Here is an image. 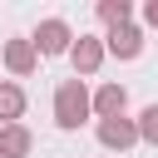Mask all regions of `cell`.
<instances>
[{
	"mask_svg": "<svg viewBox=\"0 0 158 158\" xmlns=\"http://www.w3.org/2000/svg\"><path fill=\"white\" fill-rule=\"evenodd\" d=\"M89 118H94L89 84H84V79H59V89H54V123H59L64 133H74V128H84Z\"/></svg>",
	"mask_w": 158,
	"mask_h": 158,
	"instance_id": "obj_1",
	"label": "cell"
},
{
	"mask_svg": "<svg viewBox=\"0 0 158 158\" xmlns=\"http://www.w3.org/2000/svg\"><path fill=\"white\" fill-rule=\"evenodd\" d=\"M30 44H35V54H40V59H54V54H69V44H74V30H69V20L49 15V20H40V25H35Z\"/></svg>",
	"mask_w": 158,
	"mask_h": 158,
	"instance_id": "obj_2",
	"label": "cell"
},
{
	"mask_svg": "<svg viewBox=\"0 0 158 158\" xmlns=\"http://www.w3.org/2000/svg\"><path fill=\"white\" fill-rule=\"evenodd\" d=\"M104 40L99 35H74V44H69V64H74V79H89V74H99V64H104Z\"/></svg>",
	"mask_w": 158,
	"mask_h": 158,
	"instance_id": "obj_3",
	"label": "cell"
},
{
	"mask_svg": "<svg viewBox=\"0 0 158 158\" xmlns=\"http://www.w3.org/2000/svg\"><path fill=\"white\" fill-rule=\"evenodd\" d=\"M0 69H10L15 79H30V74L40 69V54H35V44H30L25 35L5 40V44H0Z\"/></svg>",
	"mask_w": 158,
	"mask_h": 158,
	"instance_id": "obj_4",
	"label": "cell"
},
{
	"mask_svg": "<svg viewBox=\"0 0 158 158\" xmlns=\"http://www.w3.org/2000/svg\"><path fill=\"white\" fill-rule=\"evenodd\" d=\"M94 133H99V143H104L109 153H128V148L138 143V123H133L128 114H123V118H99Z\"/></svg>",
	"mask_w": 158,
	"mask_h": 158,
	"instance_id": "obj_5",
	"label": "cell"
},
{
	"mask_svg": "<svg viewBox=\"0 0 158 158\" xmlns=\"http://www.w3.org/2000/svg\"><path fill=\"white\" fill-rule=\"evenodd\" d=\"M104 49L114 54V59H138L143 54V25H118V30H109L104 35Z\"/></svg>",
	"mask_w": 158,
	"mask_h": 158,
	"instance_id": "obj_6",
	"label": "cell"
},
{
	"mask_svg": "<svg viewBox=\"0 0 158 158\" xmlns=\"http://www.w3.org/2000/svg\"><path fill=\"white\" fill-rule=\"evenodd\" d=\"M89 99H94V118H123V109H128V89H123L118 79L99 84Z\"/></svg>",
	"mask_w": 158,
	"mask_h": 158,
	"instance_id": "obj_7",
	"label": "cell"
},
{
	"mask_svg": "<svg viewBox=\"0 0 158 158\" xmlns=\"http://www.w3.org/2000/svg\"><path fill=\"white\" fill-rule=\"evenodd\" d=\"M30 148H35V133L25 123H5L0 128V158H30Z\"/></svg>",
	"mask_w": 158,
	"mask_h": 158,
	"instance_id": "obj_8",
	"label": "cell"
},
{
	"mask_svg": "<svg viewBox=\"0 0 158 158\" xmlns=\"http://www.w3.org/2000/svg\"><path fill=\"white\" fill-rule=\"evenodd\" d=\"M25 104H30L25 89H20L15 79H0V128H5V123H20V118H25Z\"/></svg>",
	"mask_w": 158,
	"mask_h": 158,
	"instance_id": "obj_9",
	"label": "cell"
},
{
	"mask_svg": "<svg viewBox=\"0 0 158 158\" xmlns=\"http://www.w3.org/2000/svg\"><path fill=\"white\" fill-rule=\"evenodd\" d=\"M94 15H99L109 30H118V25H128V20H133V5H128V0H99V5H94Z\"/></svg>",
	"mask_w": 158,
	"mask_h": 158,
	"instance_id": "obj_10",
	"label": "cell"
},
{
	"mask_svg": "<svg viewBox=\"0 0 158 158\" xmlns=\"http://www.w3.org/2000/svg\"><path fill=\"white\" fill-rule=\"evenodd\" d=\"M133 123H138V138L158 148V104H148V109H143V114H138Z\"/></svg>",
	"mask_w": 158,
	"mask_h": 158,
	"instance_id": "obj_11",
	"label": "cell"
},
{
	"mask_svg": "<svg viewBox=\"0 0 158 158\" xmlns=\"http://www.w3.org/2000/svg\"><path fill=\"white\" fill-rule=\"evenodd\" d=\"M138 15H143V30H158V0H143Z\"/></svg>",
	"mask_w": 158,
	"mask_h": 158,
	"instance_id": "obj_12",
	"label": "cell"
}]
</instances>
